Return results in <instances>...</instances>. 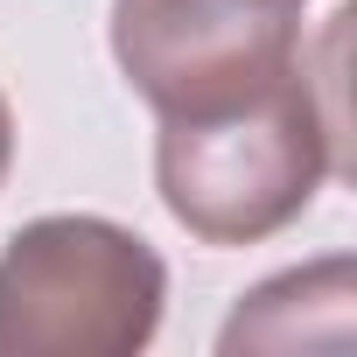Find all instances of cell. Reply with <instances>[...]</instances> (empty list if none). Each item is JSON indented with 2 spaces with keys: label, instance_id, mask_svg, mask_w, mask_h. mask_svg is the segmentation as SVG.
<instances>
[{
  "label": "cell",
  "instance_id": "obj_3",
  "mask_svg": "<svg viewBox=\"0 0 357 357\" xmlns=\"http://www.w3.org/2000/svg\"><path fill=\"white\" fill-rule=\"evenodd\" d=\"M112 56L161 112H204L301 63V8L280 0H112Z\"/></svg>",
  "mask_w": 357,
  "mask_h": 357
},
{
  "label": "cell",
  "instance_id": "obj_2",
  "mask_svg": "<svg viewBox=\"0 0 357 357\" xmlns=\"http://www.w3.org/2000/svg\"><path fill=\"white\" fill-rule=\"evenodd\" d=\"M161 301V252L112 218L56 211L0 245V357H133Z\"/></svg>",
  "mask_w": 357,
  "mask_h": 357
},
{
  "label": "cell",
  "instance_id": "obj_1",
  "mask_svg": "<svg viewBox=\"0 0 357 357\" xmlns=\"http://www.w3.org/2000/svg\"><path fill=\"white\" fill-rule=\"evenodd\" d=\"M336 168V126L308 63L252 84L245 98L175 112L154 140L168 218L204 245H259L287 231Z\"/></svg>",
  "mask_w": 357,
  "mask_h": 357
},
{
  "label": "cell",
  "instance_id": "obj_5",
  "mask_svg": "<svg viewBox=\"0 0 357 357\" xmlns=\"http://www.w3.org/2000/svg\"><path fill=\"white\" fill-rule=\"evenodd\" d=\"M280 8H308V0H280Z\"/></svg>",
  "mask_w": 357,
  "mask_h": 357
},
{
  "label": "cell",
  "instance_id": "obj_4",
  "mask_svg": "<svg viewBox=\"0 0 357 357\" xmlns=\"http://www.w3.org/2000/svg\"><path fill=\"white\" fill-rule=\"evenodd\" d=\"M8 168H15V105L0 91V190H8Z\"/></svg>",
  "mask_w": 357,
  "mask_h": 357
}]
</instances>
